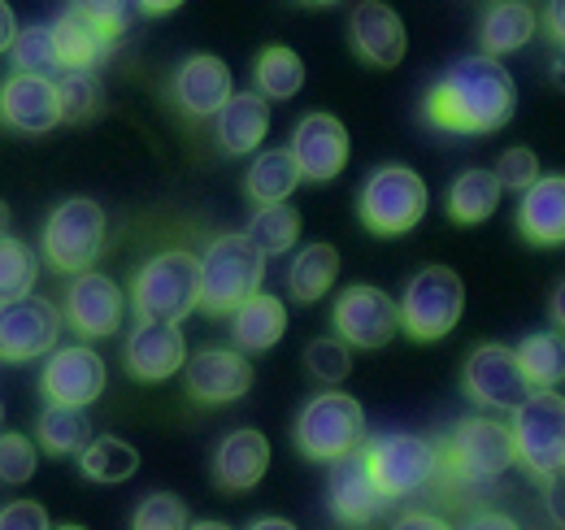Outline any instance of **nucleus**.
Returning a JSON list of instances; mask_svg holds the SVG:
<instances>
[{
  "instance_id": "1",
  "label": "nucleus",
  "mask_w": 565,
  "mask_h": 530,
  "mask_svg": "<svg viewBox=\"0 0 565 530\" xmlns=\"http://www.w3.org/2000/svg\"><path fill=\"white\" fill-rule=\"evenodd\" d=\"M518 109L513 74L500 66V57L475 53L444 70L423 100L426 123L448 135H495L509 127Z\"/></svg>"
},
{
  "instance_id": "2",
  "label": "nucleus",
  "mask_w": 565,
  "mask_h": 530,
  "mask_svg": "<svg viewBox=\"0 0 565 530\" xmlns=\"http://www.w3.org/2000/svg\"><path fill=\"white\" fill-rule=\"evenodd\" d=\"M513 465H518L513 431L495 417H461L439 444V474L466 487H488L495 478H504Z\"/></svg>"
},
{
  "instance_id": "3",
  "label": "nucleus",
  "mask_w": 565,
  "mask_h": 530,
  "mask_svg": "<svg viewBox=\"0 0 565 530\" xmlns=\"http://www.w3.org/2000/svg\"><path fill=\"white\" fill-rule=\"evenodd\" d=\"M291 439H296V453L309 462H340L365 444V409L349 392L327 388V392L305 400V409L296 413Z\"/></svg>"
},
{
  "instance_id": "4",
  "label": "nucleus",
  "mask_w": 565,
  "mask_h": 530,
  "mask_svg": "<svg viewBox=\"0 0 565 530\" xmlns=\"http://www.w3.org/2000/svg\"><path fill=\"white\" fill-rule=\"evenodd\" d=\"M266 257L248 235H213L201 253V314L226 318L239 300L262 292Z\"/></svg>"
},
{
  "instance_id": "5",
  "label": "nucleus",
  "mask_w": 565,
  "mask_h": 530,
  "mask_svg": "<svg viewBox=\"0 0 565 530\" xmlns=\"http://www.w3.org/2000/svg\"><path fill=\"white\" fill-rule=\"evenodd\" d=\"M361 462L370 469L374 487L383 491V500H409L439 478V444L414 431H387L374 439L365 435Z\"/></svg>"
},
{
  "instance_id": "6",
  "label": "nucleus",
  "mask_w": 565,
  "mask_h": 530,
  "mask_svg": "<svg viewBox=\"0 0 565 530\" xmlns=\"http://www.w3.org/2000/svg\"><path fill=\"white\" fill-rule=\"evenodd\" d=\"M131 305L140 322H183L201 305V257L170 248L140 265L131 283Z\"/></svg>"
},
{
  "instance_id": "7",
  "label": "nucleus",
  "mask_w": 565,
  "mask_h": 530,
  "mask_svg": "<svg viewBox=\"0 0 565 530\" xmlns=\"http://www.w3.org/2000/svg\"><path fill=\"white\" fill-rule=\"evenodd\" d=\"M426 179L409 166H379L365 183H361V197H356V218L370 235H383V240H396V235H409L418 222L426 218Z\"/></svg>"
},
{
  "instance_id": "8",
  "label": "nucleus",
  "mask_w": 565,
  "mask_h": 530,
  "mask_svg": "<svg viewBox=\"0 0 565 530\" xmlns=\"http://www.w3.org/2000/svg\"><path fill=\"white\" fill-rule=\"evenodd\" d=\"M396 305H401V331L418 343H435L457 331L466 314V283L448 265H426L405 283V296Z\"/></svg>"
},
{
  "instance_id": "9",
  "label": "nucleus",
  "mask_w": 565,
  "mask_h": 530,
  "mask_svg": "<svg viewBox=\"0 0 565 530\" xmlns=\"http://www.w3.org/2000/svg\"><path fill=\"white\" fill-rule=\"evenodd\" d=\"M105 240H109V218L96 200L74 197L62 200L53 209V218L44 222V262L53 265L57 274H78V269H92L105 253Z\"/></svg>"
},
{
  "instance_id": "10",
  "label": "nucleus",
  "mask_w": 565,
  "mask_h": 530,
  "mask_svg": "<svg viewBox=\"0 0 565 530\" xmlns=\"http://www.w3.org/2000/svg\"><path fill=\"white\" fill-rule=\"evenodd\" d=\"M509 431L518 462L535 478L565 469V396H557V388H531V396L513 409Z\"/></svg>"
},
{
  "instance_id": "11",
  "label": "nucleus",
  "mask_w": 565,
  "mask_h": 530,
  "mask_svg": "<svg viewBox=\"0 0 565 530\" xmlns=\"http://www.w3.org/2000/svg\"><path fill=\"white\" fill-rule=\"evenodd\" d=\"M62 339V309L44 296H18V300H0V361L4 365H22V361H40L57 348Z\"/></svg>"
},
{
  "instance_id": "12",
  "label": "nucleus",
  "mask_w": 565,
  "mask_h": 530,
  "mask_svg": "<svg viewBox=\"0 0 565 530\" xmlns=\"http://www.w3.org/2000/svg\"><path fill=\"white\" fill-rule=\"evenodd\" d=\"M331 327L349 348H387L401 335V305L374 283H353L349 292H340Z\"/></svg>"
},
{
  "instance_id": "13",
  "label": "nucleus",
  "mask_w": 565,
  "mask_h": 530,
  "mask_svg": "<svg viewBox=\"0 0 565 530\" xmlns=\"http://www.w3.org/2000/svg\"><path fill=\"white\" fill-rule=\"evenodd\" d=\"M461 388L475 404H483L492 413H513L522 400L531 396V383H526V374L518 365V352L504 348V343H479L466 357Z\"/></svg>"
},
{
  "instance_id": "14",
  "label": "nucleus",
  "mask_w": 565,
  "mask_h": 530,
  "mask_svg": "<svg viewBox=\"0 0 565 530\" xmlns=\"http://www.w3.org/2000/svg\"><path fill=\"white\" fill-rule=\"evenodd\" d=\"M291 157H296V170L300 179L309 183H331L344 174L349 157H353V139H349V127L335 118V114H305L296 123V131L287 139Z\"/></svg>"
},
{
  "instance_id": "15",
  "label": "nucleus",
  "mask_w": 565,
  "mask_h": 530,
  "mask_svg": "<svg viewBox=\"0 0 565 530\" xmlns=\"http://www.w3.org/2000/svg\"><path fill=\"white\" fill-rule=\"evenodd\" d=\"M109 383V370H105V357L87 343H71V348H53L49 361H44V374H40V392L49 404H74V409H87L96 404L100 392Z\"/></svg>"
},
{
  "instance_id": "16",
  "label": "nucleus",
  "mask_w": 565,
  "mask_h": 530,
  "mask_svg": "<svg viewBox=\"0 0 565 530\" xmlns=\"http://www.w3.org/2000/svg\"><path fill=\"white\" fill-rule=\"evenodd\" d=\"M349 44L374 70H396L409 53V31L387 0H361L349 13Z\"/></svg>"
},
{
  "instance_id": "17",
  "label": "nucleus",
  "mask_w": 565,
  "mask_h": 530,
  "mask_svg": "<svg viewBox=\"0 0 565 530\" xmlns=\"http://www.w3.org/2000/svg\"><path fill=\"white\" fill-rule=\"evenodd\" d=\"M183 383L201 404H235L253 392V361L239 348H201L183 361Z\"/></svg>"
},
{
  "instance_id": "18",
  "label": "nucleus",
  "mask_w": 565,
  "mask_h": 530,
  "mask_svg": "<svg viewBox=\"0 0 565 530\" xmlns=\"http://www.w3.org/2000/svg\"><path fill=\"white\" fill-rule=\"evenodd\" d=\"M122 314H127V296L109 274L100 269L74 274V283L66 287V322L83 339H109L122 327Z\"/></svg>"
},
{
  "instance_id": "19",
  "label": "nucleus",
  "mask_w": 565,
  "mask_h": 530,
  "mask_svg": "<svg viewBox=\"0 0 565 530\" xmlns=\"http://www.w3.org/2000/svg\"><path fill=\"white\" fill-rule=\"evenodd\" d=\"M0 123L22 135H49L53 127H62L57 83L49 74L13 70V78L0 87Z\"/></svg>"
},
{
  "instance_id": "20",
  "label": "nucleus",
  "mask_w": 565,
  "mask_h": 530,
  "mask_svg": "<svg viewBox=\"0 0 565 530\" xmlns=\"http://www.w3.org/2000/svg\"><path fill=\"white\" fill-rule=\"evenodd\" d=\"M188 361V339L179 322H140L127 335V374L136 383H166L183 370Z\"/></svg>"
},
{
  "instance_id": "21",
  "label": "nucleus",
  "mask_w": 565,
  "mask_h": 530,
  "mask_svg": "<svg viewBox=\"0 0 565 530\" xmlns=\"http://www.w3.org/2000/svg\"><path fill=\"white\" fill-rule=\"evenodd\" d=\"M231 92H235L231 66L222 57H213V53L188 57L183 66L174 70V78H170V96H174V105L188 118H213L226 105Z\"/></svg>"
},
{
  "instance_id": "22",
  "label": "nucleus",
  "mask_w": 565,
  "mask_h": 530,
  "mask_svg": "<svg viewBox=\"0 0 565 530\" xmlns=\"http://www.w3.org/2000/svg\"><path fill=\"white\" fill-rule=\"evenodd\" d=\"M327 505H331V518L344 522V527H370L379 518V509L387 505L383 491L374 487L370 469L361 462V448L331 462V478H327Z\"/></svg>"
},
{
  "instance_id": "23",
  "label": "nucleus",
  "mask_w": 565,
  "mask_h": 530,
  "mask_svg": "<svg viewBox=\"0 0 565 530\" xmlns=\"http://www.w3.org/2000/svg\"><path fill=\"white\" fill-rule=\"evenodd\" d=\"M270 135V100L262 92H231L213 114V139L226 157H248Z\"/></svg>"
},
{
  "instance_id": "24",
  "label": "nucleus",
  "mask_w": 565,
  "mask_h": 530,
  "mask_svg": "<svg viewBox=\"0 0 565 530\" xmlns=\"http://www.w3.org/2000/svg\"><path fill=\"white\" fill-rule=\"evenodd\" d=\"M270 469V439L253 426L231 431L213 448V487L217 491H253Z\"/></svg>"
},
{
  "instance_id": "25",
  "label": "nucleus",
  "mask_w": 565,
  "mask_h": 530,
  "mask_svg": "<svg viewBox=\"0 0 565 530\" xmlns=\"http://www.w3.org/2000/svg\"><path fill=\"white\" fill-rule=\"evenodd\" d=\"M518 231L535 248L565 244V174H540L518 197Z\"/></svg>"
},
{
  "instance_id": "26",
  "label": "nucleus",
  "mask_w": 565,
  "mask_h": 530,
  "mask_svg": "<svg viewBox=\"0 0 565 530\" xmlns=\"http://www.w3.org/2000/svg\"><path fill=\"white\" fill-rule=\"evenodd\" d=\"M226 318H231V343L239 352H270L287 335V305L270 292H253Z\"/></svg>"
},
{
  "instance_id": "27",
  "label": "nucleus",
  "mask_w": 565,
  "mask_h": 530,
  "mask_svg": "<svg viewBox=\"0 0 565 530\" xmlns=\"http://www.w3.org/2000/svg\"><path fill=\"white\" fill-rule=\"evenodd\" d=\"M535 31H540V13L526 0H492L479 22V49L488 57H509V53L526 49L535 40Z\"/></svg>"
},
{
  "instance_id": "28",
  "label": "nucleus",
  "mask_w": 565,
  "mask_h": 530,
  "mask_svg": "<svg viewBox=\"0 0 565 530\" xmlns=\"http://www.w3.org/2000/svg\"><path fill=\"white\" fill-rule=\"evenodd\" d=\"M340 278V248L335 244H305L296 248V257L287 265V292L300 305L322 300Z\"/></svg>"
},
{
  "instance_id": "29",
  "label": "nucleus",
  "mask_w": 565,
  "mask_h": 530,
  "mask_svg": "<svg viewBox=\"0 0 565 530\" xmlns=\"http://www.w3.org/2000/svg\"><path fill=\"white\" fill-rule=\"evenodd\" d=\"M109 44L87 18H78L74 9H66L53 22V53H57V70H96L109 57Z\"/></svg>"
},
{
  "instance_id": "30",
  "label": "nucleus",
  "mask_w": 565,
  "mask_h": 530,
  "mask_svg": "<svg viewBox=\"0 0 565 530\" xmlns=\"http://www.w3.org/2000/svg\"><path fill=\"white\" fill-rule=\"evenodd\" d=\"M500 197H504V188H500V179L492 170H479V166L461 170L452 179V188H448V218L457 226H479L500 209Z\"/></svg>"
},
{
  "instance_id": "31",
  "label": "nucleus",
  "mask_w": 565,
  "mask_h": 530,
  "mask_svg": "<svg viewBox=\"0 0 565 530\" xmlns=\"http://www.w3.org/2000/svg\"><path fill=\"white\" fill-rule=\"evenodd\" d=\"M300 183H305V179H300V170H296L291 148H266V152H257L253 166H248V174H244V192H248L253 204H279V200L291 197Z\"/></svg>"
},
{
  "instance_id": "32",
  "label": "nucleus",
  "mask_w": 565,
  "mask_h": 530,
  "mask_svg": "<svg viewBox=\"0 0 565 530\" xmlns=\"http://www.w3.org/2000/svg\"><path fill=\"white\" fill-rule=\"evenodd\" d=\"M518 365L531 388H562L565 383V331H531L518 348Z\"/></svg>"
},
{
  "instance_id": "33",
  "label": "nucleus",
  "mask_w": 565,
  "mask_h": 530,
  "mask_svg": "<svg viewBox=\"0 0 565 530\" xmlns=\"http://www.w3.org/2000/svg\"><path fill=\"white\" fill-rule=\"evenodd\" d=\"M253 92H262L266 100H291V96H300V87H305V62H300V53L296 49H287V44H266L262 49V57L253 62Z\"/></svg>"
},
{
  "instance_id": "34",
  "label": "nucleus",
  "mask_w": 565,
  "mask_h": 530,
  "mask_svg": "<svg viewBox=\"0 0 565 530\" xmlns=\"http://www.w3.org/2000/svg\"><path fill=\"white\" fill-rule=\"evenodd\" d=\"M78 469H83V478L114 487V483L136 478L140 453L127 439H118V435H100V439H87V448L78 453Z\"/></svg>"
},
{
  "instance_id": "35",
  "label": "nucleus",
  "mask_w": 565,
  "mask_h": 530,
  "mask_svg": "<svg viewBox=\"0 0 565 530\" xmlns=\"http://www.w3.org/2000/svg\"><path fill=\"white\" fill-rule=\"evenodd\" d=\"M244 235L262 248V257H282L300 240V213L287 200H279V204H257V213L248 218Z\"/></svg>"
},
{
  "instance_id": "36",
  "label": "nucleus",
  "mask_w": 565,
  "mask_h": 530,
  "mask_svg": "<svg viewBox=\"0 0 565 530\" xmlns=\"http://www.w3.org/2000/svg\"><path fill=\"white\" fill-rule=\"evenodd\" d=\"M35 431H40V448L53 457H78L92 439V426H87L83 409H74V404H49L40 413Z\"/></svg>"
},
{
  "instance_id": "37",
  "label": "nucleus",
  "mask_w": 565,
  "mask_h": 530,
  "mask_svg": "<svg viewBox=\"0 0 565 530\" xmlns=\"http://www.w3.org/2000/svg\"><path fill=\"white\" fill-rule=\"evenodd\" d=\"M57 83V100H62V123H92L105 105V92L96 83V70H62Z\"/></svg>"
},
{
  "instance_id": "38",
  "label": "nucleus",
  "mask_w": 565,
  "mask_h": 530,
  "mask_svg": "<svg viewBox=\"0 0 565 530\" xmlns=\"http://www.w3.org/2000/svg\"><path fill=\"white\" fill-rule=\"evenodd\" d=\"M35 278H40L35 253L22 240L0 235V300H18V296L35 292Z\"/></svg>"
},
{
  "instance_id": "39",
  "label": "nucleus",
  "mask_w": 565,
  "mask_h": 530,
  "mask_svg": "<svg viewBox=\"0 0 565 530\" xmlns=\"http://www.w3.org/2000/svg\"><path fill=\"white\" fill-rule=\"evenodd\" d=\"M305 370L322 383V388H340L353 374V348L340 335H322L305 348Z\"/></svg>"
},
{
  "instance_id": "40",
  "label": "nucleus",
  "mask_w": 565,
  "mask_h": 530,
  "mask_svg": "<svg viewBox=\"0 0 565 530\" xmlns=\"http://www.w3.org/2000/svg\"><path fill=\"white\" fill-rule=\"evenodd\" d=\"M9 57H13V70L22 74H53L57 66V53H53V26H22L9 44Z\"/></svg>"
},
{
  "instance_id": "41",
  "label": "nucleus",
  "mask_w": 565,
  "mask_h": 530,
  "mask_svg": "<svg viewBox=\"0 0 565 530\" xmlns=\"http://www.w3.org/2000/svg\"><path fill=\"white\" fill-rule=\"evenodd\" d=\"M71 9L78 18H87L105 40H118L136 26L140 18V4L136 0H71Z\"/></svg>"
},
{
  "instance_id": "42",
  "label": "nucleus",
  "mask_w": 565,
  "mask_h": 530,
  "mask_svg": "<svg viewBox=\"0 0 565 530\" xmlns=\"http://www.w3.org/2000/svg\"><path fill=\"white\" fill-rule=\"evenodd\" d=\"M131 527L140 530H179V527H192V513L183 505V496L174 491H148L131 518Z\"/></svg>"
},
{
  "instance_id": "43",
  "label": "nucleus",
  "mask_w": 565,
  "mask_h": 530,
  "mask_svg": "<svg viewBox=\"0 0 565 530\" xmlns=\"http://www.w3.org/2000/svg\"><path fill=\"white\" fill-rule=\"evenodd\" d=\"M35 465H40V453H35V444L26 435H18V431H4L0 435V483L4 487L31 483Z\"/></svg>"
},
{
  "instance_id": "44",
  "label": "nucleus",
  "mask_w": 565,
  "mask_h": 530,
  "mask_svg": "<svg viewBox=\"0 0 565 530\" xmlns=\"http://www.w3.org/2000/svg\"><path fill=\"white\" fill-rule=\"evenodd\" d=\"M492 174L500 179V188H504V192L522 197V192H526V188L540 179V157H535L526 144H518V148H504V152H500V161H495Z\"/></svg>"
},
{
  "instance_id": "45",
  "label": "nucleus",
  "mask_w": 565,
  "mask_h": 530,
  "mask_svg": "<svg viewBox=\"0 0 565 530\" xmlns=\"http://www.w3.org/2000/svg\"><path fill=\"white\" fill-rule=\"evenodd\" d=\"M53 518L40 500H13L0 509V530H49Z\"/></svg>"
},
{
  "instance_id": "46",
  "label": "nucleus",
  "mask_w": 565,
  "mask_h": 530,
  "mask_svg": "<svg viewBox=\"0 0 565 530\" xmlns=\"http://www.w3.org/2000/svg\"><path fill=\"white\" fill-rule=\"evenodd\" d=\"M544 509L553 527H565V469L544 474Z\"/></svg>"
},
{
  "instance_id": "47",
  "label": "nucleus",
  "mask_w": 565,
  "mask_h": 530,
  "mask_svg": "<svg viewBox=\"0 0 565 530\" xmlns=\"http://www.w3.org/2000/svg\"><path fill=\"white\" fill-rule=\"evenodd\" d=\"M540 26H544V35H548L553 44H562L565 49V0H548V9H544V18H540Z\"/></svg>"
},
{
  "instance_id": "48",
  "label": "nucleus",
  "mask_w": 565,
  "mask_h": 530,
  "mask_svg": "<svg viewBox=\"0 0 565 530\" xmlns=\"http://www.w3.org/2000/svg\"><path fill=\"white\" fill-rule=\"evenodd\" d=\"M13 35H18V18H13V9H9V0H0V53H9V44H13Z\"/></svg>"
},
{
  "instance_id": "49",
  "label": "nucleus",
  "mask_w": 565,
  "mask_h": 530,
  "mask_svg": "<svg viewBox=\"0 0 565 530\" xmlns=\"http://www.w3.org/2000/svg\"><path fill=\"white\" fill-rule=\"evenodd\" d=\"M548 318H553L557 331H565V278L553 287V296H548Z\"/></svg>"
},
{
  "instance_id": "50",
  "label": "nucleus",
  "mask_w": 565,
  "mask_h": 530,
  "mask_svg": "<svg viewBox=\"0 0 565 530\" xmlns=\"http://www.w3.org/2000/svg\"><path fill=\"white\" fill-rule=\"evenodd\" d=\"M396 527H444V518L439 513H401Z\"/></svg>"
},
{
  "instance_id": "51",
  "label": "nucleus",
  "mask_w": 565,
  "mask_h": 530,
  "mask_svg": "<svg viewBox=\"0 0 565 530\" xmlns=\"http://www.w3.org/2000/svg\"><path fill=\"white\" fill-rule=\"evenodd\" d=\"M140 4V13H152V18H161V13H174L183 0H136Z\"/></svg>"
},
{
  "instance_id": "52",
  "label": "nucleus",
  "mask_w": 565,
  "mask_h": 530,
  "mask_svg": "<svg viewBox=\"0 0 565 530\" xmlns=\"http://www.w3.org/2000/svg\"><path fill=\"white\" fill-rule=\"evenodd\" d=\"M548 78H553V87H557V92H565V49L553 53V62H548Z\"/></svg>"
},
{
  "instance_id": "53",
  "label": "nucleus",
  "mask_w": 565,
  "mask_h": 530,
  "mask_svg": "<svg viewBox=\"0 0 565 530\" xmlns=\"http://www.w3.org/2000/svg\"><path fill=\"white\" fill-rule=\"evenodd\" d=\"M470 527H513V518H504V513H475Z\"/></svg>"
},
{
  "instance_id": "54",
  "label": "nucleus",
  "mask_w": 565,
  "mask_h": 530,
  "mask_svg": "<svg viewBox=\"0 0 565 530\" xmlns=\"http://www.w3.org/2000/svg\"><path fill=\"white\" fill-rule=\"evenodd\" d=\"M248 527H266V530H291V522H287V518H253V522H248Z\"/></svg>"
},
{
  "instance_id": "55",
  "label": "nucleus",
  "mask_w": 565,
  "mask_h": 530,
  "mask_svg": "<svg viewBox=\"0 0 565 530\" xmlns=\"http://www.w3.org/2000/svg\"><path fill=\"white\" fill-rule=\"evenodd\" d=\"M9 222H13V213H9V204L0 200V235H9Z\"/></svg>"
},
{
  "instance_id": "56",
  "label": "nucleus",
  "mask_w": 565,
  "mask_h": 530,
  "mask_svg": "<svg viewBox=\"0 0 565 530\" xmlns=\"http://www.w3.org/2000/svg\"><path fill=\"white\" fill-rule=\"evenodd\" d=\"M300 4H318V9H327V4H340V0H300Z\"/></svg>"
},
{
  "instance_id": "57",
  "label": "nucleus",
  "mask_w": 565,
  "mask_h": 530,
  "mask_svg": "<svg viewBox=\"0 0 565 530\" xmlns=\"http://www.w3.org/2000/svg\"><path fill=\"white\" fill-rule=\"evenodd\" d=\"M0 426H4V400H0Z\"/></svg>"
}]
</instances>
